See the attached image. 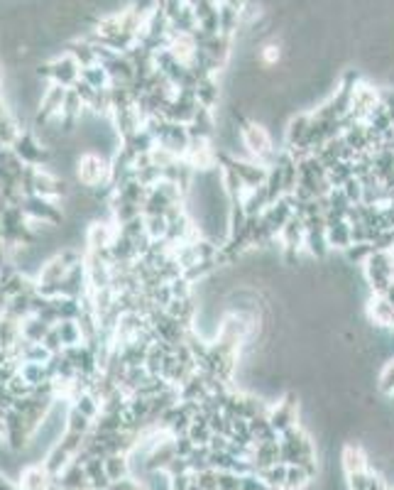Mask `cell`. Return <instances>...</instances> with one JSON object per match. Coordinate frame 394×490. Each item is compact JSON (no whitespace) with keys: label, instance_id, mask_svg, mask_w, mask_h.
I'll use <instances>...</instances> for the list:
<instances>
[{"label":"cell","instance_id":"obj_1","mask_svg":"<svg viewBox=\"0 0 394 490\" xmlns=\"http://www.w3.org/2000/svg\"><path fill=\"white\" fill-rule=\"evenodd\" d=\"M0 490H13V486H8V483H5L3 478H0Z\"/></svg>","mask_w":394,"mask_h":490}]
</instances>
